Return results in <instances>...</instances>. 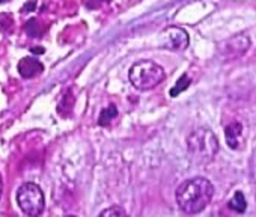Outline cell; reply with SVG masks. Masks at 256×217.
Here are the masks:
<instances>
[{
    "mask_svg": "<svg viewBox=\"0 0 256 217\" xmlns=\"http://www.w3.org/2000/svg\"><path fill=\"white\" fill-rule=\"evenodd\" d=\"M214 196V186L204 176H194L184 181L176 188V204L187 214L204 211Z\"/></svg>",
    "mask_w": 256,
    "mask_h": 217,
    "instance_id": "6da1fadb",
    "label": "cell"
},
{
    "mask_svg": "<svg viewBox=\"0 0 256 217\" xmlns=\"http://www.w3.org/2000/svg\"><path fill=\"white\" fill-rule=\"evenodd\" d=\"M187 148L193 160H196L198 163H206L212 160L218 152V140L212 130L200 127L192 132V134L188 136Z\"/></svg>",
    "mask_w": 256,
    "mask_h": 217,
    "instance_id": "7a4b0ae2",
    "label": "cell"
},
{
    "mask_svg": "<svg viewBox=\"0 0 256 217\" xmlns=\"http://www.w3.org/2000/svg\"><path fill=\"white\" fill-rule=\"evenodd\" d=\"M166 77L163 66L152 60H139L136 62L128 72L132 84L139 90H151L158 86Z\"/></svg>",
    "mask_w": 256,
    "mask_h": 217,
    "instance_id": "3957f363",
    "label": "cell"
},
{
    "mask_svg": "<svg viewBox=\"0 0 256 217\" xmlns=\"http://www.w3.org/2000/svg\"><path fill=\"white\" fill-rule=\"evenodd\" d=\"M17 204L28 217H40L46 210L42 188L36 182H24L17 190Z\"/></svg>",
    "mask_w": 256,
    "mask_h": 217,
    "instance_id": "277c9868",
    "label": "cell"
},
{
    "mask_svg": "<svg viewBox=\"0 0 256 217\" xmlns=\"http://www.w3.org/2000/svg\"><path fill=\"white\" fill-rule=\"evenodd\" d=\"M162 36H163V47L168 50L181 52V50H186L190 44L188 34L182 28L170 26V28L164 29Z\"/></svg>",
    "mask_w": 256,
    "mask_h": 217,
    "instance_id": "5b68a950",
    "label": "cell"
},
{
    "mask_svg": "<svg viewBox=\"0 0 256 217\" xmlns=\"http://www.w3.org/2000/svg\"><path fill=\"white\" fill-rule=\"evenodd\" d=\"M250 47V40L246 35H235L218 46L220 54L226 59H236L242 56Z\"/></svg>",
    "mask_w": 256,
    "mask_h": 217,
    "instance_id": "8992f818",
    "label": "cell"
},
{
    "mask_svg": "<svg viewBox=\"0 0 256 217\" xmlns=\"http://www.w3.org/2000/svg\"><path fill=\"white\" fill-rule=\"evenodd\" d=\"M18 72L23 78H34L44 72V65L35 58H23L18 62Z\"/></svg>",
    "mask_w": 256,
    "mask_h": 217,
    "instance_id": "52a82bcc",
    "label": "cell"
},
{
    "mask_svg": "<svg viewBox=\"0 0 256 217\" xmlns=\"http://www.w3.org/2000/svg\"><path fill=\"white\" fill-rule=\"evenodd\" d=\"M224 136L228 146L230 150H240L241 148V138H242V126L240 122H230L224 128Z\"/></svg>",
    "mask_w": 256,
    "mask_h": 217,
    "instance_id": "ba28073f",
    "label": "cell"
},
{
    "mask_svg": "<svg viewBox=\"0 0 256 217\" xmlns=\"http://www.w3.org/2000/svg\"><path fill=\"white\" fill-rule=\"evenodd\" d=\"M229 208L234 210L235 212H240V214L246 211L247 202H246V198H244V194H242L241 192H236V193L234 194V198L229 200Z\"/></svg>",
    "mask_w": 256,
    "mask_h": 217,
    "instance_id": "9c48e42d",
    "label": "cell"
},
{
    "mask_svg": "<svg viewBox=\"0 0 256 217\" xmlns=\"http://www.w3.org/2000/svg\"><path fill=\"white\" fill-rule=\"evenodd\" d=\"M116 115H118V110H116V107L113 104L102 108V112L100 115V126H107L113 118H116Z\"/></svg>",
    "mask_w": 256,
    "mask_h": 217,
    "instance_id": "30bf717a",
    "label": "cell"
},
{
    "mask_svg": "<svg viewBox=\"0 0 256 217\" xmlns=\"http://www.w3.org/2000/svg\"><path fill=\"white\" fill-rule=\"evenodd\" d=\"M192 83V80L188 78V76L187 74H182V77L176 82V84L172 88V90H170V96H178L182 90H186L187 88H188V84Z\"/></svg>",
    "mask_w": 256,
    "mask_h": 217,
    "instance_id": "8fae6325",
    "label": "cell"
},
{
    "mask_svg": "<svg viewBox=\"0 0 256 217\" xmlns=\"http://www.w3.org/2000/svg\"><path fill=\"white\" fill-rule=\"evenodd\" d=\"M98 217H128V214L120 206L113 205V206H108V208L102 210Z\"/></svg>",
    "mask_w": 256,
    "mask_h": 217,
    "instance_id": "7c38bea8",
    "label": "cell"
},
{
    "mask_svg": "<svg viewBox=\"0 0 256 217\" xmlns=\"http://www.w3.org/2000/svg\"><path fill=\"white\" fill-rule=\"evenodd\" d=\"M24 29H26L28 35H30V36H34V38H38V36L41 35V29H40V24H38V20H36V18H30V20L26 23Z\"/></svg>",
    "mask_w": 256,
    "mask_h": 217,
    "instance_id": "4fadbf2b",
    "label": "cell"
},
{
    "mask_svg": "<svg viewBox=\"0 0 256 217\" xmlns=\"http://www.w3.org/2000/svg\"><path fill=\"white\" fill-rule=\"evenodd\" d=\"M35 8H36V4H35V2H34V4H32V2H29V4H26V5L23 6L22 12H23V14H26L28 11H34Z\"/></svg>",
    "mask_w": 256,
    "mask_h": 217,
    "instance_id": "5bb4252c",
    "label": "cell"
},
{
    "mask_svg": "<svg viewBox=\"0 0 256 217\" xmlns=\"http://www.w3.org/2000/svg\"><path fill=\"white\" fill-rule=\"evenodd\" d=\"M30 52L35 54H41V53H44V48L42 47H34V48H30Z\"/></svg>",
    "mask_w": 256,
    "mask_h": 217,
    "instance_id": "9a60e30c",
    "label": "cell"
},
{
    "mask_svg": "<svg viewBox=\"0 0 256 217\" xmlns=\"http://www.w3.org/2000/svg\"><path fill=\"white\" fill-rule=\"evenodd\" d=\"M2 193H4V178L2 174H0V198H2Z\"/></svg>",
    "mask_w": 256,
    "mask_h": 217,
    "instance_id": "2e32d148",
    "label": "cell"
},
{
    "mask_svg": "<svg viewBox=\"0 0 256 217\" xmlns=\"http://www.w3.org/2000/svg\"><path fill=\"white\" fill-rule=\"evenodd\" d=\"M66 217H76V216H66Z\"/></svg>",
    "mask_w": 256,
    "mask_h": 217,
    "instance_id": "e0dca14e",
    "label": "cell"
}]
</instances>
